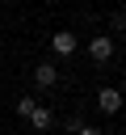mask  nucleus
<instances>
[{
    "label": "nucleus",
    "mask_w": 126,
    "mask_h": 135,
    "mask_svg": "<svg viewBox=\"0 0 126 135\" xmlns=\"http://www.w3.org/2000/svg\"><path fill=\"white\" fill-rule=\"evenodd\" d=\"M34 105H38V97H17V114H21V118H29Z\"/></svg>",
    "instance_id": "obj_6"
},
{
    "label": "nucleus",
    "mask_w": 126,
    "mask_h": 135,
    "mask_svg": "<svg viewBox=\"0 0 126 135\" xmlns=\"http://www.w3.org/2000/svg\"><path fill=\"white\" fill-rule=\"evenodd\" d=\"M122 101H126V93H122V89H109V84H105V89L97 93V110H101V114H118V110H122Z\"/></svg>",
    "instance_id": "obj_2"
},
{
    "label": "nucleus",
    "mask_w": 126,
    "mask_h": 135,
    "mask_svg": "<svg viewBox=\"0 0 126 135\" xmlns=\"http://www.w3.org/2000/svg\"><path fill=\"white\" fill-rule=\"evenodd\" d=\"M88 59H92V63H109V59H113V38H109V34H97V38L88 42Z\"/></svg>",
    "instance_id": "obj_1"
},
{
    "label": "nucleus",
    "mask_w": 126,
    "mask_h": 135,
    "mask_svg": "<svg viewBox=\"0 0 126 135\" xmlns=\"http://www.w3.org/2000/svg\"><path fill=\"white\" fill-rule=\"evenodd\" d=\"M55 80H59V68H50V63H38V68H34V84H38V89H50Z\"/></svg>",
    "instance_id": "obj_4"
},
{
    "label": "nucleus",
    "mask_w": 126,
    "mask_h": 135,
    "mask_svg": "<svg viewBox=\"0 0 126 135\" xmlns=\"http://www.w3.org/2000/svg\"><path fill=\"white\" fill-rule=\"evenodd\" d=\"M29 127H34V131H50V127H55V114H50L46 105H34V114H29Z\"/></svg>",
    "instance_id": "obj_5"
},
{
    "label": "nucleus",
    "mask_w": 126,
    "mask_h": 135,
    "mask_svg": "<svg viewBox=\"0 0 126 135\" xmlns=\"http://www.w3.org/2000/svg\"><path fill=\"white\" fill-rule=\"evenodd\" d=\"M76 135H105L101 127H76Z\"/></svg>",
    "instance_id": "obj_7"
},
{
    "label": "nucleus",
    "mask_w": 126,
    "mask_h": 135,
    "mask_svg": "<svg viewBox=\"0 0 126 135\" xmlns=\"http://www.w3.org/2000/svg\"><path fill=\"white\" fill-rule=\"evenodd\" d=\"M76 46H80V42H76V34H71V30L50 34V51H55V55H63V59H67V55H76Z\"/></svg>",
    "instance_id": "obj_3"
}]
</instances>
